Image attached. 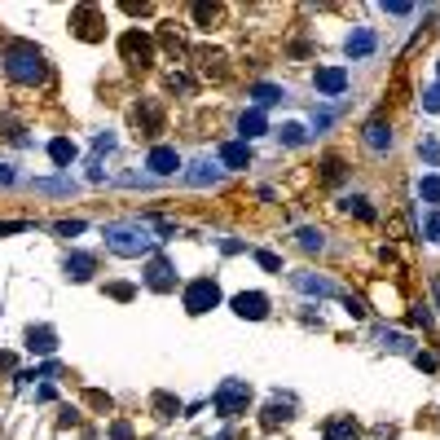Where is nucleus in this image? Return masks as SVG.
Returning a JSON list of instances; mask_svg holds the SVG:
<instances>
[{"label":"nucleus","instance_id":"obj_1","mask_svg":"<svg viewBox=\"0 0 440 440\" xmlns=\"http://www.w3.org/2000/svg\"><path fill=\"white\" fill-rule=\"evenodd\" d=\"M154 242L159 238H150L146 224H111L106 229V247L115 256H146V251H154Z\"/></svg>","mask_w":440,"mask_h":440},{"label":"nucleus","instance_id":"obj_2","mask_svg":"<svg viewBox=\"0 0 440 440\" xmlns=\"http://www.w3.org/2000/svg\"><path fill=\"white\" fill-rule=\"evenodd\" d=\"M5 70L18 79V84H40L44 79V57L31 49V44H9L5 53Z\"/></svg>","mask_w":440,"mask_h":440},{"label":"nucleus","instance_id":"obj_3","mask_svg":"<svg viewBox=\"0 0 440 440\" xmlns=\"http://www.w3.org/2000/svg\"><path fill=\"white\" fill-rule=\"evenodd\" d=\"M211 401H216V414H220V419H238V414L247 410V401H251V388H247L242 379H224Z\"/></svg>","mask_w":440,"mask_h":440},{"label":"nucleus","instance_id":"obj_4","mask_svg":"<svg viewBox=\"0 0 440 440\" xmlns=\"http://www.w3.org/2000/svg\"><path fill=\"white\" fill-rule=\"evenodd\" d=\"M216 304H220V291H216L211 278H198V282L185 287V308L189 313H207V308H216Z\"/></svg>","mask_w":440,"mask_h":440},{"label":"nucleus","instance_id":"obj_5","mask_svg":"<svg viewBox=\"0 0 440 440\" xmlns=\"http://www.w3.org/2000/svg\"><path fill=\"white\" fill-rule=\"evenodd\" d=\"M313 84H317V93H326V97H339V93L348 88V70L343 66H322L313 75Z\"/></svg>","mask_w":440,"mask_h":440},{"label":"nucleus","instance_id":"obj_6","mask_svg":"<svg viewBox=\"0 0 440 440\" xmlns=\"http://www.w3.org/2000/svg\"><path fill=\"white\" fill-rule=\"evenodd\" d=\"M233 313L260 322V317H269V300H265L260 291H242V295H233Z\"/></svg>","mask_w":440,"mask_h":440},{"label":"nucleus","instance_id":"obj_7","mask_svg":"<svg viewBox=\"0 0 440 440\" xmlns=\"http://www.w3.org/2000/svg\"><path fill=\"white\" fill-rule=\"evenodd\" d=\"M146 168H150L154 176H172L176 168H181V159H176V150H168V146H154L150 159H146Z\"/></svg>","mask_w":440,"mask_h":440},{"label":"nucleus","instance_id":"obj_8","mask_svg":"<svg viewBox=\"0 0 440 440\" xmlns=\"http://www.w3.org/2000/svg\"><path fill=\"white\" fill-rule=\"evenodd\" d=\"M146 287H150V291H172V287H176V278H172V265H168V260H154V265L146 269Z\"/></svg>","mask_w":440,"mask_h":440},{"label":"nucleus","instance_id":"obj_9","mask_svg":"<svg viewBox=\"0 0 440 440\" xmlns=\"http://www.w3.org/2000/svg\"><path fill=\"white\" fill-rule=\"evenodd\" d=\"M291 282H295L300 291H308V295H339V291H335V282L313 278V273H291Z\"/></svg>","mask_w":440,"mask_h":440},{"label":"nucleus","instance_id":"obj_10","mask_svg":"<svg viewBox=\"0 0 440 440\" xmlns=\"http://www.w3.org/2000/svg\"><path fill=\"white\" fill-rule=\"evenodd\" d=\"M220 163H224V168H247V163H251L247 141H229V146H220Z\"/></svg>","mask_w":440,"mask_h":440},{"label":"nucleus","instance_id":"obj_11","mask_svg":"<svg viewBox=\"0 0 440 440\" xmlns=\"http://www.w3.org/2000/svg\"><path fill=\"white\" fill-rule=\"evenodd\" d=\"M185 181H189V185H198V189H203V185H216V181H220V168L203 159V163H194V168L185 172Z\"/></svg>","mask_w":440,"mask_h":440},{"label":"nucleus","instance_id":"obj_12","mask_svg":"<svg viewBox=\"0 0 440 440\" xmlns=\"http://www.w3.org/2000/svg\"><path fill=\"white\" fill-rule=\"evenodd\" d=\"M365 146H370V150H379V154H383V150L392 146V128L383 124V119H374V124H365Z\"/></svg>","mask_w":440,"mask_h":440},{"label":"nucleus","instance_id":"obj_13","mask_svg":"<svg viewBox=\"0 0 440 440\" xmlns=\"http://www.w3.org/2000/svg\"><path fill=\"white\" fill-rule=\"evenodd\" d=\"M374 31H352L348 35V57H370L374 53Z\"/></svg>","mask_w":440,"mask_h":440},{"label":"nucleus","instance_id":"obj_14","mask_svg":"<svg viewBox=\"0 0 440 440\" xmlns=\"http://www.w3.org/2000/svg\"><path fill=\"white\" fill-rule=\"evenodd\" d=\"M66 278H75V282H88V278H93V256H84V251L66 256Z\"/></svg>","mask_w":440,"mask_h":440},{"label":"nucleus","instance_id":"obj_15","mask_svg":"<svg viewBox=\"0 0 440 440\" xmlns=\"http://www.w3.org/2000/svg\"><path fill=\"white\" fill-rule=\"evenodd\" d=\"M326 440H361V427L352 419H335V423H326Z\"/></svg>","mask_w":440,"mask_h":440},{"label":"nucleus","instance_id":"obj_16","mask_svg":"<svg viewBox=\"0 0 440 440\" xmlns=\"http://www.w3.org/2000/svg\"><path fill=\"white\" fill-rule=\"evenodd\" d=\"M238 128H242V141H251V137H260V133L269 128V119L260 115V111H247L242 119H238Z\"/></svg>","mask_w":440,"mask_h":440},{"label":"nucleus","instance_id":"obj_17","mask_svg":"<svg viewBox=\"0 0 440 440\" xmlns=\"http://www.w3.org/2000/svg\"><path fill=\"white\" fill-rule=\"evenodd\" d=\"M53 339H57V335H53L49 326H40V330L31 326V330H27V348H31V352H53Z\"/></svg>","mask_w":440,"mask_h":440},{"label":"nucleus","instance_id":"obj_18","mask_svg":"<svg viewBox=\"0 0 440 440\" xmlns=\"http://www.w3.org/2000/svg\"><path fill=\"white\" fill-rule=\"evenodd\" d=\"M251 97H256V106H273V102L287 97V93H282L278 84H256V88H251Z\"/></svg>","mask_w":440,"mask_h":440},{"label":"nucleus","instance_id":"obj_19","mask_svg":"<svg viewBox=\"0 0 440 440\" xmlns=\"http://www.w3.org/2000/svg\"><path fill=\"white\" fill-rule=\"evenodd\" d=\"M419 194L427 198V203H440V176H423V181H419Z\"/></svg>","mask_w":440,"mask_h":440},{"label":"nucleus","instance_id":"obj_20","mask_svg":"<svg viewBox=\"0 0 440 440\" xmlns=\"http://www.w3.org/2000/svg\"><path fill=\"white\" fill-rule=\"evenodd\" d=\"M291 419V401H287V405H269L265 410V427H278V423H287Z\"/></svg>","mask_w":440,"mask_h":440},{"label":"nucleus","instance_id":"obj_21","mask_svg":"<svg viewBox=\"0 0 440 440\" xmlns=\"http://www.w3.org/2000/svg\"><path fill=\"white\" fill-rule=\"evenodd\" d=\"M300 247H304V251H322V247H326V238L317 233V229H300Z\"/></svg>","mask_w":440,"mask_h":440},{"label":"nucleus","instance_id":"obj_22","mask_svg":"<svg viewBox=\"0 0 440 440\" xmlns=\"http://www.w3.org/2000/svg\"><path fill=\"white\" fill-rule=\"evenodd\" d=\"M282 141H287V146H304V141H308V133H304V128L300 124H287V128H282V133H278Z\"/></svg>","mask_w":440,"mask_h":440},{"label":"nucleus","instance_id":"obj_23","mask_svg":"<svg viewBox=\"0 0 440 440\" xmlns=\"http://www.w3.org/2000/svg\"><path fill=\"white\" fill-rule=\"evenodd\" d=\"M49 154H53V163H70L75 159V146H70V141H53Z\"/></svg>","mask_w":440,"mask_h":440},{"label":"nucleus","instance_id":"obj_24","mask_svg":"<svg viewBox=\"0 0 440 440\" xmlns=\"http://www.w3.org/2000/svg\"><path fill=\"white\" fill-rule=\"evenodd\" d=\"M343 207H348V211H356L361 220H374V211L365 207V198H343Z\"/></svg>","mask_w":440,"mask_h":440},{"label":"nucleus","instance_id":"obj_25","mask_svg":"<svg viewBox=\"0 0 440 440\" xmlns=\"http://www.w3.org/2000/svg\"><path fill=\"white\" fill-rule=\"evenodd\" d=\"M423 106H427V111H440V84L423 93Z\"/></svg>","mask_w":440,"mask_h":440},{"label":"nucleus","instance_id":"obj_26","mask_svg":"<svg viewBox=\"0 0 440 440\" xmlns=\"http://www.w3.org/2000/svg\"><path fill=\"white\" fill-rule=\"evenodd\" d=\"M423 233H427V242H440V211H436L432 220H427V229H423Z\"/></svg>","mask_w":440,"mask_h":440},{"label":"nucleus","instance_id":"obj_27","mask_svg":"<svg viewBox=\"0 0 440 440\" xmlns=\"http://www.w3.org/2000/svg\"><path fill=\"white\" fill-rule=\"evenodd\" d=\"M35 185H40V189H53V194H66V189H75L70 181H35Z\"/></svg>","mask_w":440,"mask_h":440},{"label":"nucleus","instance_id":"obj_28","mask_svg":"<svg viewBox=\"0 0 440 440\" xmlns=\"http://www.w3.org/2000/svg\"><path fill=\"white\" fill-rule=\"evenodd\" d=\"M392 18H405V14H414V5H401V0H392V5H383Z\"/></svg>","mask_w":440,"mask_h":440},{"label":"nucleus","instance_id":"obj_29","mask_svg":"<svg viewBox=\"0 0 440 440\" xmlns=\"http://www.w3.org/2000/svg\"><path fill=\"white\" fill-rule=\"evenodd\" d=\"M79 229H84V220H62V224H57V233H62V238H70V233H79Z\"/></svg>","mask_w":440,"mask_h":440},{"label":"nucleus","instance_id":"obj_30","mask_svg":"<svg viewBox=\"0 0 440 440\" xmlns=\"http://www.w3.org/2000/svg\"><path fill=\"white\" fill-rule=\"evenodd\" d=\"M423 154H427V163H440V146H436V141H432V137H427V141H423Z\"/></svg>","mask_w":440,"mask_h":440},{"label":"nucleus","instance_id":"obj_31","mask_svg":"<svg viewBox=\"0 0 440 440\" xmlns=\"http://www.w3.org/2000/svg\"><path fill=\"white\" fill-rule=\"evenodd\" d=\"M335 124V111H322V115H313V128H330Z\"/></svg>","mask_w":440,"mask_h":440},{"label":"nucleus","instance_id":"obj_32","mask_svg":"<svg viewBox=\"0 0 440 440\" xmlns=\"http://www.w3.org/2000/svg\"><path fill=\"white\" fill-rule=\"evenodd\" d=\"M414 365H419V370H436V356H423L419 352V356H414Z\"/></svg>","mask_w":440,"mask_h":440},{"label":"nucleus","instance_id":"obj_33","mask_svg":"<svg viewBox=\"0 0 440 440\" xmlns=\"http://www.w3.org/2000/svg\"><path fill=\"white\" fill-rule=\"evenodd\" d=\"M256 260H260V265H265V269H282V265H278V256H269V251H260Z\"/></svg>","mask_w":440,"mask_h":440},{"label":"nucleus","instance_id":"obj_34","mask_svg":"<svg viewBox=\"0 0 440 440\" xmlns=\"http://www.w3.org/2000/svg\"><path fill=\"white\" fill-rule=\"evenodd\" d=\"M115 440H133V427H128V423H119V427H115Z\"/></svg>","mask_w":440,"mask_h":440}]
</instances>
